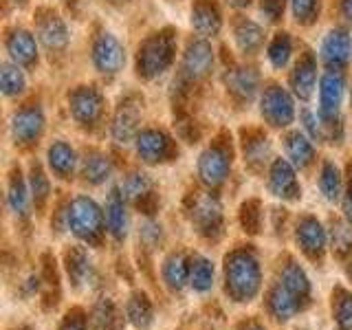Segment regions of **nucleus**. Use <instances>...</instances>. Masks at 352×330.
Wrapping results in <instances>:
<instances>
[{"label":"nucleus","instance_id":"nucleus-36","mask_svg":"<svg viewBox=\"0 0 352 330\" xmlns=\"http://www.w3.org/2000/svg\"><path fill=\"white\" fill-rule=\"evenodd\" d=\"M236 42L240 51H245V53L258 51L262 44V29L251 20H240L236 25Z\"/></svg>","mask_w":352,"mask_h":330},{"label":"nucleus","instance_id":"nucleus-41","mask_svg":"<svg viewBox=\"0 0 352 330\" xmlns=\"http://www.w3.org/2000/svg\"><path fill=\"white\" fill-rule=\"evenodd\" d=\"M289 58H291V40L286 33H278L269 44V60L275 69H282L289 62Z\"/></svg>","mask_w":352,"mask_h":330},{"label":"nucleus","instance_id":"nucleus-44","mask_svg":"<svg viewBox=\"0 0 352 330\" xmlns=\"http://www.w3.org/2000/svg\"><path fill=\"white\" fill-rule=\"evenodd\" d=\"M139 238H141V242L146 247H159L161 242H163V229H161V225L159 223H154V220H146V223L141 225V229H139Z\"/></svg>","mask_w":352,"mask_h":330},{"label":"nucleus","instance_id":"nucleus-49","mask_svg":"<svg viewBox=\"0 0 352 330\" xmlns=\"http://www.w3.org/2000/svg\"><path fill=\"white\" fill-rule=\"evenodd\" d=\"M341 9H344V16L348 20H352V0H344V5H341Z\"/></svg>","mask_w":352,"mask_h":330},{"label":"nucleus","instance_id":"nucleus-45","mask_svg":"<svg viewBox=\"0 0 352 330\" xmlns=\"http://www.w3.org/2000/svg\"><path fill=\"white\" fill-rule=\"evenodd\" d=\"M262 11L269 16V20H278L284 11V0H262Z\"/></svg>","mask_w":352,"mask_h":330},{"label":"nucleus","instance_id":"nucleus-22","mask_svg":"<svg viewBox=\"0 0 352 330\" xmlns=\"http://www.w3.org/2000/svg\"><path fill=\"white\" fill-rule=\"evenodd\" d=\"M121 192H124L126 201L137 207H148L150 201H154V185L152 179L143 172L128 174L124 183H121Z\"/></svg>","mask_w":352,"mask_h":330},{"label":"nucleus","instance_id":"nucleus-30","mask_svg":"<svg viewBox=\"0 0 352 330\" xmlns=\"http://www.w3.org/2000/svg\"><path fill=\"white\" fill-rule=\"evenodd\" d=\"M330 313L337 330H352V291L335 286L330 295Z\"/></svg>","mask_w":352,"mask_h":330},{"label":"nucleus","instance_id":"nucleus-10","mask_svg":"<svg viewBox=\"0 0 352 330\" xmlns=\"http://www.w3.org/2000/svg\"><path fill=\"white\" fill-rule=\"evenodd\" d=\"M161 280L172 295H181L190 289V256L183 251L168 253L161 264Z\"/></svg>","mask_w":352,"mask_h":330},{"label":"nucleus","instance_id":"nucleus-12","mask_svg":"<svg viewBox=\"0 0 352 330\" xmlns=\"http://www.w3.org/2000/svg\"><path fill=\"white\" fill-rule=\"evenodd\" d=\"M104 214H106V229H108V236L117 240V242H124L128 236V227H130V218H128V201L121 187H115L110 190L108 198H106V207H104Z\"/></svg>","mask_w":352,"mask_h":330},{"label":"nucleus","instance_id":"nucleus-33","mask_svg":"<svg viewBox=\"0 0 352 330\" xmlns=\"http://www.w3.org/2000/svg\"><path fill=\"white\" fill-rule=\"evenodd\" d=\"M192 27L201 33V36H216L220 31V14L212 3H196L192 11Z\"/></svg>","mask_w":352,"mask_h":330},{"label":"nucleus","instance_id":"nucleus-2","mask_svg":"<svg viewBox=\"0 0 352 330\" xmlns=\"http://www.w3.org/2000/svg\"><path fill=\"white\" fill-rule=\"evenodd\" d=\"M264 275L258 253L249 247L231 249L223 264V289L234 304H251L262 293Z\"/></svg>","mask_w":352,"mask_h":330},{"label":"nucleus","instance_id":"nucleus-1","mask_svg":"<svg viewBox=\"0 0 352 330\" xmlns=\"http://www.w3.org/2000/svg\"><path fill=\"white\" fill-rule=\"evenodd\" d=\"M313 302V284L306 269L293 258H286L275 280L264 293V311L278 324H286L302 315Z\"/></svg>","mask_w":352,"mask_h":330},{"label":"nucleus","instance_id":"nucleus-32","mask_svg":"<svg viewBox=\"0 0 352 330\" xmlns=\"http://www.w3.org/2000/svg\"><path fill=\"white\" fill-rule=\"evenodd\" d=\"M319 190L330 203H337L344 198V176H341L335 163L326 161L322 165V170H319Z\"/></svg>","mask_w":352,"mask_h":330},{"label":"nucleus","instance_id":"nucleus-7","mask_svg":"<svg viewBox=\"0 0 352 330\" xmlns=\"http://www.w3.org/2000/svg\"><path fill=\"white\" fill-rule=\"evenodd\" d=\"M269 192L280 198V201H297L302 196V187L300 181H297V172H295V165L289 159H275L269 168Z\"/></svg>","mask_w":352,"mask_h":330},{"label":"nucleus","instance_id":"nucleus-40","mask_svg":"<svg viewBox=\"0 0 352 330\" xmlns=\"http://www.w3.org/2000/svg\"><path fill=\"white\" fill-rule=\"evenodd\" d=\"M269 141L264 139V137H258V139H253V141H247L245 143V161L251 165L253 170H260L264 161L269 159Z\"/></svg>","mask_w":352,"mask_h":330},{"label":"nucleus","instance_id":"nucleus-3","mask_svg":"<svg viewBox=\"0 0 352 330\" xmlns=\"http://www.w3.org/2000/svg\"><path fill=\"white\" fill-rule=\"evenodd\" d=\"M64 225L77 240L88 247H99L108 234L104 209L91 196H75L66 205Z\"/></svg>","mask_w":352,"mask_h":330},{"label":"nucleus","instance_id":"nucleus-50","mask_svg":"<svg viewBox=\"0 0 352 330\" xmlns=\"http://www.w3.org/2000/svg\"><path fill=\"white\" fill-rule=\"evenodd\" d=\"M229 3H231V5H236V7H247V5L251 3V0H229Z\"/></svg>","mask_w":352,"mask_h":330},{"label":"nucleus","instance_id":"nucleus-23","mask_svg":"<svg viewBox=\"0 0 352 330\" xmlns=\"http://www.w3.org/2000/svg\"><path fill=\"white\" fill-rule=\"evenodd\" d=\"M7 203H9V209L11 214H14L18 220H27L29 218V209H31V192H29V183L22 181V174L20 172H14L9 179V185H7Z\"/></svg>","mask_w":352,"mask_h":330},{"label":"nucleus","instance_id":"nucleus-19","mask_svg":"<svg viewBox=\"0 0 352 330\" xmlns=\"http://www.w3.org/2000/svg\"><path fill=\"white\" fill-rule=\"evenodd\" d=\"M71 113L82 126H91L102 115V95L95 88H77L71 95Z\"/></svg>","mask_w":352,"mask_h":330},{"label":"nucleus","instance_id":"nucleus-39","mask_svg":"<svg viewBox=\"0 0 352 330\" xmlns=\"http://www.w3.org/2000/svg\"><path fill=\"white\" fill-rule=\"evenodd\" d=\"M0 80H3V93L7 97H14L25 91V75L18 69V64H5Z\"/></svg>","mask_w":352,"mask_h":330},{"label":"nucleus","instance_id":"nucleus-15","mask_svg":"<svg viewBox=\"0 0 352 330\" xmlns=\"http://www.w3.org/2000/svg\"><path fill=\"white\" fill-rule=\"evenodd\" d=\"M88 322L93 330H126V313L110 297H99L88 311Z\"/></svg>","mask_w":352,"mask_h":330},{"label":"nucleus","instance_id":"nucleus-35","mask_svg":"<svg viewBox=\"0 0 352 330\" xmlns=\"http://www.w3.org/2000/svg\"><path fill=\"white\" fill-rule=\"evenodd\" d=\"M328 236H330V249H333L337 260L344 262L346 258L352 256V225L348 223V220L346 223H341V220L333 223Z\"/></svg>","mask_w":352,"mask_h":330},{"label":"nucleus","instance_id":"nucleus-11","mask_svg":"<svg viewBox=\"0 0 352 330\" xmlns=\"http://www.w3.org/2000/svg\"><path fill=\"white\" fill-rule=\"evenodd\" d=\"M93 62L97 66V71L104 75H113V73L121 71V66L126 62V53L113 33H102V36L95 40Z\"/></svg>","mask_w":352,"mask_h":330},{"label":"nucleus","instance_id":"nucleus-9","mask_svg":"<svg viewBox=\"0 0 352 330\" xmlns=\"http://www.w3.org/2000/svg\"><path fill=\"white\" fill-rule=\"evenodd\" d=\"M64 271L69 284L75 291H82L91 286L95 280V264L84 247H71L64 253Z\"/></svg>","mask_w":352,"mask_h":330},{"label":"nucleus","instance_id":"nucleus-17","mask_svg":"<svg viewBox=\"0 0 352 330\" xmlns=\"http://www.w3.org/2000/svg\"><path fill=\"white\" fill-rule=\"evenodd\" d=\"M214 66V51L205 40H194L187 44L183 55V71L192 80H201Z\"/></svg>","mask_w":352,"mask_h":330},{"label":"nucleus","instance_id":"nucleus-6","mask_svg":"<svg viewBox=\"0 0 352 330\" xmlns=\"http://www.w3.org/2000/svg\"><path fill=\"white\" fill-rule=\"evenodd\" d=\"M172 53H174V47H172L170 36L161 33V36L150 38L139 51V60H137L139 75H143L146 80L161 75L172 64Z\"/></svg>","mask_w":352,"mask_h":330},{"label":"nucleus","instance_id":"nucleus-16","mask_svg":"<svg viewBox=\"0 0 352 330\" xmlns=\"http://www.w3.org/2000/svg\"><path fill=\"white\" fill-rule=\"evenodd\" d=\"M44 130V115L36 106L22 108L11 119V135H14L16 143L20 146H29L36 141Z\"/></svg>","mask_w":352,"mask_h":330},{"label":"nucleus","instance_id":"nucleus-26","mask_svg":"<svg viewBox=\"0 0 352 330\" xmlns=\"http://www.w3.org/2000/svg\"><path fill=\"white\" fill-rule=\"evenodd\" d=\"M38 38L49 51H62L69 42V33L58 16L49 14L38 20Z\"/></svg>","mask_w":352,"mask_h":330},{"label":"nucleus","instance_id":"nucleus-25","mask_svg":"<svg viewBox=\"0 0 352 330\" xmlns=\"http://www.w3.org/2000/svg\"><path fill=\"white\" fill-rule=\"evenodd\" d=\"M80 172L88 185H104L113 176V163L102 152H88L82 159Z\"/></svg>","mask_w":352,"mask_h":330},{"label":"nucleus","instance_id":"nucleus-37","mask_svg":"<svg viewBox=\"0 0 352 330\" xmlns=\"http://www.w3.org/2000/svg\"><path fill=\"white\" fill-rule=\"evenodd\" d=\"M27 183H29V192H31V198H33V205L42 207L44 203H47L49 194H51V183L47 179V174H44L42 168H38V165H31Z\"/></svg>","mask_w":352,"mask_h":330},{"label":"nucleus","instance_id":"nucleus-21","mask_svg":"<svg viewBox=\"0 0 352 330\" xmlns=\"http://www.w3.org/2000/svg\"><path fill=\"white\" fill-rule=\"evenodd\" d=\"M216 284V267L203 253L190 256V289L198 295H205Z\"/></svg>","mask_w":352,"mask_h":330},{"label":"nucleus","instance_id":"nucleus-24","mask_svg":"<svg viewBox=\"0 0 352 330\" xmlns=\"http://www.w3.org/2000/svg\"><path fill=\"white\" fill-rule=\"evenodd\" d=\"M137 124H139V104L135 102H124L117 110L115 124H113V139L117 143H130L137 139Z\"/></svg>","mask_w":352,"mask_h":330},{"label":"nucleus","instance_id":"nucleus-5","mask_svg":"<svg viewBox=\"0 0 352 330\" xmlns=\"http://www.w3.org/2000/svg\"><path fill=\"white\" fill-rule=\"evenodd\" d=\"M295 242L304 256L313 264H322L330 249L328 229L315 216H302L295 225Z\"/></svg>","mask_w":352,"mask_h":330},{"label":"nucleus","instance_id":"nucleus-20","mask_svg":"<svg viewBox=\"0 0 352 330\" xmlns=\"http://www.w3.org/2000/svg\"><path fill=\"white\" fill-rule=\"evenodd\" d=\"M350 53H352V42L348 33L344 29L330 31L322 44V58L330 69L337 71L341 66H346L350 60Z\"/></svg>","mask_w":352,"mask_h":330},{"label":"nucleus","instance_id":"nucleus-47","mask_svg":"<svg viewBox=\"0 0 352 330\" xmlns=\"http://www.w3.org/2000/svg\"><path fill=\"white\" fill-rule=\"evenodd\" d=\"M341 209H344V218L352 225V185H350V190L344 194V198H341Z\"/></svg>","mask_w":352,"mask_h":330},{"label":"nucleus","instance_id":"nucleus-48","mask_svg":"<svg viewBox=\"0 0 352 330\" xmlns=\"http://www.w3.org/2000/svg\"><path fill=\"white\" fill-rule=\"evenodd\" d=\"M344 271H346V278H348V282L352 284V256L344 260Z\"/></svg>","mask_w":352,"mask_h":330},{"label":"nucleus","instance_id":"nucleus-29","mask_svg":"<svg viewBox=\"0 0 352 330\" xmlns=\"http://www.w3.org/2000/svg\"><path fill=\"white\" fill-rule=\"evenodd\" d=\"M284 148H286V157L295 165V168L306 170L308 165L315 161V148L313 143L306 139L302 132H291L284 139Z\"/></svg>","mask_w":352,"mask_h":330},{"label":"nucleus","instance_id":"nucleus-38","mask_svg":"<svg viewBox=\"0 0 352 330\" xmlns=\"http://www.w3.org/2000/svg\"><path fill=\"white\" fill-rule=\"evenodd\" d=\"M240 225L247 234H258L262 229V207L260 201H247L240 207Z\"/></svg>","mask_w":352,"mask_h":330},{"label":"nucleus","instance_id":"nucleus-31","mask_svg":"<svg viewBox=\"0 0 352 330\" xmlns=\"http://www.w3.org/2000/svg\"><path fill=\"white\" fill-rule=\"evenodd\" d=\"M317 82V71H315V60L311 55H306L300 62H297L295 71L291 75V86H293V93L302 99H308L313 95V88Z\"/></svg>","mask_w":352,"mask_h":330},{"label":"nucleus","instance_id":"nucleus-14","mask_svg":"<svg viewBox=\"0 0 352 330\" xmlns=\"http://www.w3.org/2000/svg\"><path fill=\"white\" fill-rule=\"evenodd\" d=\"M137 154L143 163L157 165L172 157V139L161 130H143L135 139Z\"/></svg>","mask_w":352,"mask_h":330},{"label":"nucleus","instance_id":"nucleus-52","mask_svg":"<svg viewBox=\"0 0 352 330\" xmlns=\"http://www.w3.org/2000/svg\"><path fill=\"white\" fill-rule=\"evenodd\" d=\"M16 330H29V328H25V326H22V328H16Z\"/></svg>","mask_w":352,"mask_h":330},{"label":"nucleus","instance_id":"nucleus-4","mask_svg":"<svg viewBox=\"0 0 352 330\" xmlns=\"http://www.w3.org/2000/svg\"><path fill=\"white\" fill-rule=\"evenodd\" d=\"M187 214H190V223L198 236H203L205 240H218L223 236V205L216 194H198Z\"/></svg>","mask_w":352,"mask_h":330},{"label":"nucleus","instance_id":"nucleus-42","mask_svg":"<svg viewBox=\"0 0 352 330\" xmlns=\"http://www.w3.org/2000/svg\"><path fill=\"white\" fill-rule=\"evenodd\" d=\"M58 330H93V328L91 322H88V313H84L82 308H71L62 317Z\"/></svg>","mask_w":352,"mask_h":330},{"label":"nucleus","instance_id":"nucleus-8","mask_svg":"<svg viewBox=\"0 0 352 330\" xmlns=\"http://www.w3.org/2000/svg\"><path fill=\"white\" fill-rule=\"evenodd\" d=\"M231 170V159L227 150L212 146L207 148L201 159H198V176L207 187H220L229 176Z\"/></svg>","mask_w":352,"mask_h":330},{"label":"nucleus","instance_id":"nucleus-27","mask_svg":"<svg viewBox=\"0 0 352 330\" xmlns=\"http://www.w3.org/2000/svg\"><path fill=\"white\" fill-rule=\"evenodd\" d=\"M47 159H49V168L55 176H60V179H71L73 176L75 165H77V157H75V150L69 146V143L55 141L47 152Z\"/></svg>","mask_w":352,"mask_h":330},{"label":"nucleus","instance_id":"nucleus-18","mask_svg":"<svg viewBox=\"0 0 352 330\" xmlns=\"http://www.w3.org/2000/svg\"><path fill=\"white\" fill-rule=\"evenodd\" d=\"M124 313L128 324L137 330H150L154 324V304L150 300V295L141 289L128 295V300L124 304Z\"/></svg>","mask_w":352,"mask_h":330},{"label":"nucleus","instance_id":"nucleus-43","mask_svg":"<svg viewBox=\"0 0 352 330\" xmlns=\"http://www.w3.org/2000/svg\"><path fill=\"white\" fill-rule=\"evenodd\" d=\"M293 5V16L308 25V22H313L315 16L319 14V0H291Z\"/></svg>","mask_w":352,"mask_h":330},{"label":"nucleus","instance_id":"nucleus-51","mask_svg":"<svg viewBox=\"0 0 352 330\" xmlns=\"http://www.w3.org/2000/svg\"><path fill=\"white\" fill-rule=\"evenodd\" d=\"M350 185H352V163H350Z\"/></svg>","mask_w":352,"mask_h":330},{"label":"nucleus","instance_id":"nucleus-53","mask_svg":"<svg viewBox=\"0 0 352 330\" xmlns=\"http://www.w3.org/2000/svg\"><path fill=\"white\" fill-rule=\"evenodd\" d=\"M16 3H25V0H16Z\"/></svg>","mask_w":352,"mask_h":330},{"label":"nucleus","instance_id":"nucleus-28","mask_svg":"<svg viewBox=\"0 0 352 330\" xmlns=\"http://www.w3.org/2000/svg\"><path fill=\"white\" fill-rule=\"evenodd\" d=\"M7 51H9V58L14 60V64L27 66L36 60V40H33L29 31L16 29V31H11L7 38Z\"/></svg>","mask_w":352,"mask_h":330},{"label":"nucleus","instance_id":"nucleus-13","mask_svg":"<svg viewBox=\"0 0 352 330\" xmlns=\"http://www.w3.org/2000/svg\"><path fill=\"white\" fill-rule=\"evenodd\" d=\"M293 99L291 95L282 91L280 86H271L264 91V97H262V117L269 121L271 126L275 128H282L286 124H291L293 121Z\"/></svg>","mask_w":352,"mask_h":330},{"label":"nucleus","instance_id":"nucleus-34","mask_svg":"<svg viewBox=\"0 0 352 330\" xmlns=\"http://www.w3.org/2000/svg\"><path fill=\"white\" fill-rule=\"evenodd\" d=\"M227 84L236 97H240L242 102H249L258 91V73L253 69H236L227 75Z\"/></svg>","mask_w":352,"mask_h":330},{"label":"nucleus","instance_id":"nucleus-46","mask_svg":"<svg viewBox=\"0 0 352 330\" xmlns=\"http://www.w3.org/2000/svg\"><path fill=\"white\" fill-rule=\"evenodd\" d=\"M236 330H267V326H264L262 319H258L256 315H251V317H242L240 322L236 324Z\"/></svg>","mask_w":352,"mask_h":330}]
</instances>
